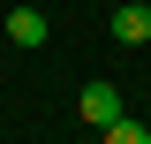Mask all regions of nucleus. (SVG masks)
<instances>
[{
	"mask_svg": "<svg viewBox=\"0 0 151 144\" xmlns=\"http://www.w3.org/2000/svg\"><path fill=\"white\" fill-rule=\"evenodd\" d=\"M76 114H83L91 129H113V121H121L129 106H121V91H113L106 76H98V84H83V91H76Z\"/></svg>",
	"mask_w": 151,
	"mask_h": 144,
	"instance_id": "obj_1",
	"label": "nucleus"
},
{
	"mask_svg": "<svg viewBox=\"0 0 151 144\" xmlns=\"http://www.w3.org/2000/svg\"><path fill=\"white\" fill-rule=\"evenodd\" d=\"M113 38H121V46H151V8H144V0L113 8Z\"/></svg>",
	"mask_w": 151,
	"mask_h": 144,
	"instance_id": "obj_2",
	"label": "nucleus"
},
{
	"mask_svg": "<svg viewBox=\"0 0 151 144\" xmlns=\"http://www.w3.org/2000/svg\"><path fill=\"white\" fill-rule=\"evenodd\" d=\"M8 38L15 46H45V8H8Z\"/></svg>",
	"mask_w": 151,
	"mask_h": 144,
	"instance_id": "obj_3",
	"label": "nucleus"
},
{
	"mask_svg": "<svg viewBox=\"0 0 151 144\" xmlns=\"http://www.w3.org/2000/svg\"><path fill=\"white\" fill-rule=\"evenodd\" d=\"M98 137H106V144H151V129H144V121H129V114H121V121H113V129H98Z\"/></svg>",
	"mask_w": 151,
	"mask_h": 144,
	"instance_id": "obj_4",
	"label": "nucleus"
}]
</instances>
